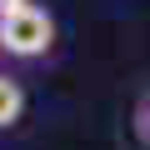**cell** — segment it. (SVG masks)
Returning a JSON list of instances; mask_svg holds the SVG:
<instances>
[{
	"instance_id": "3957f363",
	"label": "cell",
	"mask_w": 150,
	"mask_h": 150,
	"mask_svg": "<svg viewBox=\"0 0 150 150\" xmlns=\"http://www.w3.org/2000/svg\"><path fill=\"white\" fill-rule=\"evenodd\" d=\"M20 5H30V0H0V15H10V10H20Z\"/></svg>"
},
{
	"instance_id": "6da1fadb",
	"label": "cell",
	"mask_w": 150,
	"mask_h": 150,
	"mask_svg": "<svg viewBox=\"0 0 150 150\" xmlns=\"http://www.w3.org/2000/svg\"><path fill=\"white\" fill-rule=\"evenodd\" d=\"M50 40H55V25H50V15L40 5H20L10 15H0V50L30 60V55H45Z\"/></svg>"
},
{
	"instance_id": "7a4b0ae2",
	"label": "cell",
	"mask_w": 150,
	"mask_h": 150,
	"mask_svg": "<svg viewBox=\"0 0 150 150\" xmlns=\"http://www.w3.org/2000/svg\"><path fill=\"white\" fill-rule=\"evenodd\" d=\"M20 110H25V90L10 80V75H0V130L15 125V120H20Z\"/></svg>"
}]
</instances>
